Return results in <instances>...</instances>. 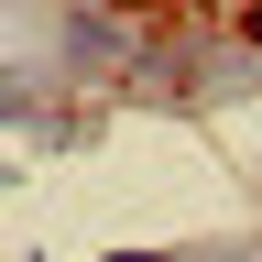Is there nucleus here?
<instances>
[{"instance_id":"3","label":"nucleus","mask_w":262,"mask_h":262,"mask_svg":"<svg viewBox=\"0 0 262 262\" xmlns=\"http://www.w3.org/2000/svg\"><path fill=\"white\" fill-rule=\"evenodd\" d=\"M98 262H186V251H98Z\"/></svg>"},{"instance_id":"2","label":"nucleus","mask_w":262,"mask_h":262,"mask_svg":"<svg viewBox=\"0 0 262 262\" xmlns=\"http://www.w3.org/2000/svg\"><path fill=\"white\" fill-rule=\"evenodd\" d=\"M120 88H131V98H196V55L153 33V44L131 55V77H120Z\"/></svg>"},{"instance_id":"4","label":"nucleus","mask_w":262,"mask_h":262,"mask_svg":"<svg viewBox=\"0 0 262 262\" xmlns=\"http://www.w3.org/2000/svg\"><path fill=\"white\" fill-rule=\"evenodd\" d=\"M241 44H262V11H241Z\"/></svg>"},{"instance_id":"1","label":"nucleus","mask_w":262,"mask_h":262,"mask_svg":"<svg viewBox=\"0 0 262 262\" xmlns=\"http://www.w3.org/2000/svg\"><path fill=\"white\" fill-rule=\"evenodd\" d=\"M142 44H153V33H131V11H110V0H66L55 66H66V88H110V77H131Z\"/></svg>"}]
</instances>
